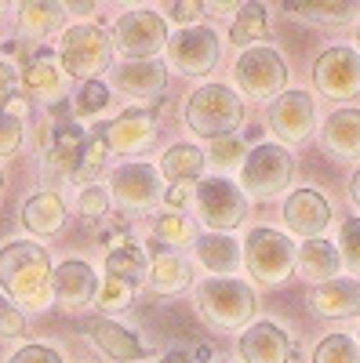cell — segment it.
Wrapping results in <instances>:
<instances>
[{
  "label": "cell",
  "instance_id": "cell-13",
  "mask_svg": "<svg viewBox=\"0 0 360 363\" xmlns=\"http://www.w3.org/2000/svg\"><path fill=\"white\" fill-rule=\"evenodd\" d=\"M313 124H317V106L306 91H284V95H277L273 106H269V128H273V135L288 145L310 138Z\"/></svg>",
  "mask_w": 360,
  "mask_h": 363
},
{
  "label": "cell",
  "instance_id": "cell-35",
  "mask_svg": "<svg viewBox=\"0 0 360 363\" xmlns=\"http://www.w3.org/2000/svg\"><path fill=\"white\" fill-rule=\"evenodd\" d=\"M313 363H360V345L349 335H327L317 345Z\"/></svg>",
  "mask_w": 360,
  "mask_h": 363
},
{
  "label": "cell",
  "instance_id": "cell-41",
  "mask_svg": "<svg viewBox=\"0 0 360 363\" xmlns=\"http://www.w3.org/2000/svg\"><path fill=\"white\" fill-rule=\"evenodd\" d=\"M26 335V316L0 294V338H22Z\"/></svg>",
  "mask_w": 360,
  "mask_h": 363
},
{
  "label": "cell",
  "instance_id": "cell-23",
  "mask_svg": "<svg viewBox=\"0 0 360 363\" xmlns=\"http://www.w3.org/2000/svg\"><path fill=\"white\" fill-rule=\"evenodd\" d=\"M295 265H298V272H302L306 280L327 284V280H335V277H339V269H342V255H339V247L332 244V240L317 236V240H306V244L298 247Z\"/></svg>",
  "mask_w": 360,
  "mask_h": 363
},
{
  "label": "cell",
  "instance_id": "cell-14",
  "mask_svg": "<svg viewBox=\"0 0 360 363\" xmlns=\"http://www.w3.org/2000/svg\"><path fill=\"white\" fill-rule=\"evenodd\" d=\"M95 287H99V277H95V269L87 262L70 258L58 269H51V294L58 298V306L70 309V313L92 306V301H95Z\"/></svg>",
  "mask_w": 360,
  "mask_h": 363
},
{
  "label": "cell",
  "instance_id": "cell-18",
  "mask_svg": "<svg viewBox=\"0 0 360 363\" xmlns=\"http://www.w3.org/2000/svg\"><path fill=\"white\" fill-rule=\"evenodd\" d=\"M102 135H106V142H109V149H120V153H138V149H146L149 142H153V135H157V120H153V113L149 109H124L113 124H106L102 128Z\"/></svg>",
  "mask_w": 360,
  "mask_h": 363
},
{
  "label": "cell",
  "instance_id": "cell-21",
  "mask_svg": "<svg viewBox=\"0 0 360 363\" xmlns=\"http://www.w3.org/2000/svg\"><path fill=\"white\" fill-rule=\"evenodd\" d=\"M320 142L332 157L339 160H356L360 157V109H335L324 120Z\"/></svg>",
  "mask_w": 360,
  "mask_h": 363
},
{
  "label": "cell",
  "instance_id": "cell-52",
  "mask_svg": "<svg viewBox=\"0 0 360 363\" xmlns=\"http://www.w3.org/2000/svg\"><path fill=\"white\" fill-rule=\"evenodd\" d=\"M0 182H4V174H0Z\"/></svg>",
  "mask_w": 360,
  "mask_h": 363
},
{
  "label": "cell",
  "instance_id": "cell-43",
  "mask_svg": "<svg viewBox=\"0 0 360 363\" xmlns=\"http://www.w3.org/2000/svg\"><path fill=\"white\" fill-rule=\"evenodd\" d=\"M8 363H62V356H58L55 349H48V345H22Z\"/></svg>",
  "mask_w": 360,
  "mask_h": 363
},
{
  "label": "cell",
  "instance_id": "cell-42",
  "mask_svg": "<svg viewBox=\"0 0 360 363\" xmlns=\"http://www.w3.org/2000/svg\"><path fill=\"white\" fill-rule=\"evenodd\" d=\"M77 211L84 218H102L106 211H109V196L99 189V186H87L84 193H80V200H77Z\"/></svg>",
  "mask_w": 360,
  "mask_h": 363
},
{
  "label": "cell",
  "instance_id": "cell-40",
  "mask_svg": "<svg viewBox=\"0 0 360 363\" xmlns=\"http://www.w3.org/2000/svg\"><path fill=\"white\" fill-rule=\"evenodd\" d=\"M18 145H22V120L0 109V157H11Z\"/></svg>",
  "mask_w": 360,
  "mask_h": 363
},
{
  "label": "cell",
  "instance_id": "cell-44",
  "mask_svg": "<svg viewBox=\"0 0 360 363\" xmlns=\"http://www.w3.org/2000/svg\"><path fill=\"white\" fill-rule=\"evenodd\" d=\"M200 15H204V4H197V0H186V4H171V18L182 26V29L197 26Z\"/></svg>",
  "mask_w": 360,
  "mask_h": 363
},
{
  "label": "cell",
  "instance_id": "cell-37",
  "mask_svg": "<svg viewBox=\"0 0 360 363\" xmlns=\"http://www.w3.org/2000/svg\"><path fill=\"white\" fill-rule=\"evenodd\" d=\"M109 106V87L102 80H84L80 95H77V113L80 116H95Z\"/></svg>",
  "mask_w": 360,
  "mask_h": 363
},
{
  "label": "cell",
  "instance_id": "cell-34",
  "mask_svg": "<svg viewBox=\"0 0 360 363\" xmlns=\"http://www.w3.org/2000/svg\"><path fill=\"white\" fill-rule=\"evenodd\" d=\"M106 153H109V142H106V135H102V131H99V135H92V138L84 142V153H80V164H77V174H73L84 189L92 186L95 174L106 167Z\"/></svg>",
  "mask_w": 360,
  "mask_h": 363
},
{
  "label": "cell",
  "instance_id": "cell-49",
  "mask_svg": "<svg viewBox=\"0 0 360 363\" xmlns=\"http://www.w3.org/2000/svg\"><path fill=\"white\" fill-rule=\"evenodd\" d=\"M70 11H77V15H92L95 8H92V4H70Z\"/></svg>",
  "mask_w": 360,
  "mask_h": 363
},
{
  "label": "cell",
  "instance_id": "cell-31",
  "mask_svg": "<svg viewBox=\"0 0 360 363\" xmlns=\"http://www.w3.org/2000/svg\"><path fill=\"white\" fill-rule=\"evenodd\" d=\"M266 33H269V15H266L262 4H244L240 15L233 18V26H229V40L236 48H244V51L258 48V40H266Z\"/></svg>",
  "mask_w": 360,
  "mask_h": 363
},
{
  "label": "cell",
  "instance_id": "cell-3",
  "mask_svg": "<svg viewBox=\"0 0 360 363\" xmlns=\"http://www.w3.org/2000/svg\"><path fill=\"white\" fill-rule=\"evenodd\" d=\"M186 124L193 135H200L207 142L236 135V128L244 124V102L226 84H204L186 102Z\"/></svg>",
  "mask_w": 360,
  "mask_h": 363
},
{
  "label": "cell",
  "instance_id": "cell-29",
  "mask_svg": "<svg viewBox=\"0 0 360 363\" xmlns=\"http://www.w3.org/2000/svg\"><path fill=\"white\" fill-rule=\"evenodd\" d=\"M288 11L320 26H346L356 18L360 4H353V0H291Z\"/></svg>",
  "mask_w": 360,
  "mask_h": 363
},
{
  "label": "cell",
  "instance_id": "cell-2",
  "mask_svg": "<svg viewBox=\"0 0 360 363\" xmlns=\"http://www.w3.org/2000/svg\"><path fill=\"white\" fill-rule=\"evenodd\" d=\"M197 313L204 316V323H212L219 330H244L255 320L258 298L251 291V284L236 280V277H207L197 284L193 291Z\"/></svg>",
  "mask_w": 360,
  "mask_h": 363
},
{
  "label": "cell",
  "instance_id": "cell-10",
  "mask_svg": "<svg viewBox=\"0 0 360 363\" xmlns=\"http://www.w3.org/2000/svg\"><path fill=\"white\" fill-rule=\"evenodd\" d=\"M164 51H168L171 69L186 73V77H204L219 66V37H215V29H207V26L178 29L175 37H168Z\"/></svg>",
  "mask_w": 360,
  "mask_h": 363
},
{
  "label": "cell",
  "instance_id": "cell-22",
  "mask_svg": "<svg viewBox=\"0 0 360 363\" xmlns=\"http://www.w3.org/2000/svg\"><path fill=\"white\" fill-rule=\"evenodd\" d=\"M62 84H66V69L62 62H58V55L40 48L37 58H29V66L22 69V87H26V95H33V99H58L62 95Z\"/></svg>",
  "mask_w": 360,
  "mask_h": 363
},
{
  "label": "cell",
  "instance_id": "cell-32",
  "mask_svg": "<svg viewBox=\"0 0 360 363\" xmlns=\"http://www.w3.org/2000/svg\"><path fill=\"white\" fill-rule=\"evenodd\" d=\"M58 18H62V8L58 4H22L18 8V33L33 37V40H44L58 26Z\"/></svg>",
  "mask_w": 360,
  "mask_h": 363
},
{
  "label": "cell",
  "instance_id": "cell-8",
  "mask_svg": "<svg viewBox=\"0 0 360 363\" xmlns=\"http://www.w3.org/2000/svg\"><path fill=\"white\" fill-rule=\"evenodd\" d=\"M233 77L248 99H277L284 95V84H288V62L280 58V51L258 44L236 55Z\"/></svg>",
  "mask_w": 360,
  "mask_h": 363
},
{
  "label": "cell",
  "instance_id": "cell-39",
  "mask_svg": "<svg viewBox=\"0 0 360 363\" xmlns=\"http://www.w3.org/2000/svg\"><path fill=\"white\" fill-rule=\"evenodd\" d=\"M339 255L349 269L360 272V218H346L342 222V240H339Z\"/></svg>",
  "mask_w": 360,
  "mask_h": 363
},
{
  "label": "cell",
  "instance_id": "cell-36",
  "mask_svg": "<svg viewBox=\"0 0 360 363\" xmlns=\"http://www.w3.org/2000/svg\"><path fill=\"white\" fill-rule=\"evenodd\" d=\"M135 301V287L116 280V277H102L99 287H95V306L99 309H128Z\"/></svg>",
  "mask_w": 360,
  "mask_h": 363
},
{
  "label": "cell",
  "instance_id": "cell-16",
  "mask_svg": "<svg viewBox=\"0 0 360 363\" xmlns=\"http://www.w3.org/2000/svg\"><path fill=\"white\" fill-rule=\"evenodd\" d=\"M327 222H332V203H327L320 193L298 189V193L288 196V203H284V225H288V233L302 236V240H317L327 229Z\"/></svg>",
  "mask_w": 360,
  "mask_h": 363
},
{
  "label": "cell",
  "instance_id": "cell-7",
  "mask_svg": "<svg viewBox=\"0 0 360 363\" xmlns=\"http://www.w3.org/2000/svg\"><path fill=\"white\" fill-rule=\"evenodd\" d=\"M168 37V22L149 8L124 11L113 26V48L124 55V62H157Z\"/></svg>",
  "mask_w": 360,
  "mask_h": 363
},
{
  "label": "cell",
  "instance_id": "cell-51",
  "mask_svg": "<svg viewBox=\"0 0 360 363\" xmlns=\"http://www.w3.org/2000/svg\"><path fill=\"white\" fill-rule=\"evenodd\" d=\"M0 15H4V4H0Z\"/></svg>",
  "mask_w": 360,
  "mask_h": 363
},
{
  "label": "cell",
  "instance_id": "cell-45",
  "mask_svg": "<svg viewBox=\"0 0 360 363\" xmlns=\"http://www.w3.org/2000/svg\"><path fill=\"white\" fill-rule=\"evenodd\" d=\"M15 69L8 66V62H0V109L8 106V99H11V91H15Z\"/></svg>",
  "mask_w": 360,
  "mask_h": 363
},
{
  "label": "cell",
  "instance_id": "cell-48",
  "mask_svg": "<svg viewBox=\"0 0 360 363\" xmlns=\"http://www.w3.org/2000/svg\"><path fill=\"white\" fill-rule=\"evenodd\" d=\"M160 363H193L190 356H182V352H171V356H164Z\"/></svg>",
  "mask_w": 360,
  "mask_h": 363
},
{
  "label": "cell",
  "instance_id": "cell-15",
  "mask_svg": "<svg viewBox=\"0 0 360 363\" xmlns=\"http://www.w3.org/2000/svg\"><path fill=\"white\" fill-rule=\"evenodd\" d=\"M291 352L295 349L288 330L273 320H258L244 327V335H240V359L244 363H288Z\"/></svg>",
  "mask_w": 360,
  "mask_h": 363
},
{
  "label": "cell",
  "instance_id": "cell-47",
  "mask_svg": "<svg viewBox=\"0 0 360 363\" xmlns=\"http://www.w3.org/2000/svg\"><path fill=\"white\" fill-rule=\"evenodd\" d=\"M349 196H353V203L360 207V167H356V174L349 178Z\"/></svg>",
  "mask_w": 360,
  "mask_h": 363
},
{
  "label": "cell",
  "instance_id": "cell-9",
  "mask_svg": "<svg viewBox=\"0 0 360 363\" xmlns=\"http://www.w3.org/2000/svg\"><path fill=\"white\" fill-rule=\"evenodd\" d=\"M197 215L212 233H229L248 218V196L229 178L197 182Z\"/></svg>",
  "mask_w": 360,
  "mask_h": 363
},
{
  "label": "cell",
  "instance_id": "cell-24",
  "mask_svg": "<svg viewBox=\"0 0 360 363\" xmlns=\"http://www.w3.org/2000/svg\"><path fill=\"white\" fill-rule=\"evenodd\" d=\"M197 262L212 272V277H229V272L240 269V244L229 236V233H207V236H197Z\"/></svg>",
  "mask_w": 360,
  "mask_h": 363
},
{
  "label": "cell",
  "instance_id": "cell-38",
  "mask_svg": "<svg viewBox=\"0 0 360 363\" xmlns=\"http://www.w3.org/2000/svg\"><path fill=\"white\" fill-rule=\"evenodd\" d=\"M207 157H212L215 167H240V157H248V153H244V142H240L236 135H226V138L212 142Z\"/></svg>",
  "mask_w": 360,
  "mask_h": 363
},
{
  "label": "cell",
  "instance_id": "cell-11",
  "mask_svg": "<svg viewBox=\"0 0 360 363\" xmlns=\"http://www.w3.org/2000/svg\"><path fill=\"white\" fill-rule=\"evenodd\" d=\"M313 84L327 99L360 95V55L353 48H327L313 62Z\"/></svg>",
  "mask_w": 360,
  "mask_h": 363
},
{
  "label": "cell",
  "instance_id": "cell-27",
  "mask_svg": "<svg viewBox=\"0 0 360 363\" xmlns=\"http://www.w3.org/2000/svg\"><path fill=\"white\" fill-rule=\"evenodd\" d=\"M22 222H26L29 233H37V236H55L58 229H62V222H66V207H62V200H58V193H37V196L26 200Z\"/></svg>",
  "mask_w": 360,
  "mask_h": 363
},
{
  "label": "cell",
  "instance_id": "cell-50",
  "mask_svg": "<svg viewBox=\"0 0 360 363\" xmlns=\"http://www.w3.org/2000/svg\"><path fill=\"white\" fill-rule=\"evenodd\" d=\"M356 55H360V29H356Z\"/></svg>",
  "mask_w": 360,
  "mask_h": 363
},
{
  "label": "cell",
  "instance_id": "cell-46",
  "mask_svg": "<svg viewBox=\"0 0 360 363\" xmlns=\"http://www.w3.org/2000/svg\"><path fill=\"white\" fill-rule=\"evenodd\" d=\"M164 200H168L171 207H178V203H186V200H190V189H182V186H171Z\"/></svg>",
  "mask_w": 360,
  "mask_h": 363
},
{
  "label": "cell",
  "instance_id": "cell-5",
  "mask_svg": "<svg viewBox=\"0 0 360 363\" xmlns=\"http://www.w3.org/2000/svg\"><path fill=\"white\" fill-rule=\"evenodd\" d=\"M291 174H295V160L284 145H273V142H262L255 145L251 153L240 164V193H251L258 200H269V196H280L288 186H291Z\"/></svg>",
  "mask_w": 360,
  "mask_h": 363
},
{
  "label": "cell",
  "instance_id": "cell-20",
  "mask_svg": "<svg viewBox=\"0 0 360 363\" xmlns=\"http://www.w3.org/2000/svg\"><path fill=\"white\" fill-rule=\"evenodd\" d=\"M109 80H113L116 91H124L128 99L149 102L164 91L168 73H164L160 62H120L116 69H109Z\"/></svg>",
  "mask_w": 360,
  "mask_h": 363
},
{
  "label": "cell",
  "instance_id": "cell-12",
  "mask_svg": "<svg viewBox=\"0 0 360 363\" xmlns=\"http://www.w3.org/2000/svg\"><path fill=\"white\" fill-rule=\"evenodd\" d=\"M109 196L116 200V207L131 211H149L157 200H160V171L149 167V164H124L116 167L113 178H109Z\"/></svg>",
  "mask_w": 360,
  "mask_h": 363
},
{
  "label": "cell",
  "instance_id": "cell-6",
  "mask_svg": "<svg viewBox=\"0 0 360 363\" xmlns=\"http://www.w3.org/2000/svg\"><path fill=\"white\" fill-rule=\"evenodd\" d=\"M58 62L70 77L99 80L113 66V40L99 26H70L62 33V48H58Z\"/></svg>",
  "mask_w": 360,
  "mask_h": 363
},
{
  "label": "cell",
  "instance_id": "cell-4",
  "mask_svg": "<svg viewBox=\"0 0 360 363\" xmlns=\"http://www.w3.org/2000/svg\"><path fill=\"white\" fill-rule=\"evenodd\" d=\"M295 255L298 247L291 244V236L280 229H251L244 240V265L262 287H277L295 272Z\"/></svg>",
  "mask_w": 360,
  "mask_h": 363
},
{
  "label": "cell",
  "instance_id": "cell-28",
  "mask_svg": "<svg viewBox=\"0 0 360 363\" xmlns=\"http://www.w3.org/2000/svg\"><path fill=\"white\" fill-rule=\"evenodd\" d=\"M149 284H153L157 294H178L182 287H190V262L182 255H175V251H157L153 255V265H149Z\"/></svg>",
  "mask_w": 360,
  "mask_h": 363
},
{
  "label": "cell",
  "instance_id": "cell-1",
  "mask_svg": "<svg viewBox=\"0 0 360 363\" xmlns=\"http://www.w3.org/2000/svg\"><path fill=\"white\" fill-rule=\"evenodd\" d=\"M0 294L22 309H48L51 306V258L33 240H11L0 247Z\"/></svg>",
  "mask_w": 360,
  "mask_h": 363
},
{
  "label": "cell",
  "instance_id": "cell-26",
  "mask_svg": "<svg viewBox=\"0 0 360 363\" xmlns=\"http://www.w3.org/2000/svg\"><path fill=\"white\" fill-rule=\"evenodd\" d=\"M204 153L197 145H190V142H182V145H171L168 153H164V160H160V174L171 182V186H182V189H190L193 182H200L204 178Z\"/></svg>",
  "mask_w": 360,
  "mask_h": 363
},
{
  "label": "cell",
  "instance_id": "cell-19",
  "mask_svg": "<svg viewBox=\"0 0 360 363\" xmlns=\"http://www.w3.org/2000/svg\"><path fill=\"white\" fill-rule=\"evenodd\" d=\"M84 330H87V338L95 342V349L106 352L113 363H138V359H146L142 342L131 335V330H124L120 323H113V320H106V316L87 320Z\"/></svg>",
  "mask_w": 360,
  "mask_h": 363
},
{
  "label": "cell",
  "instance_id": "cell-33",
  "mask_svg": "<svg viewBox=\"0 0 360 363\" xmlns=\"http://www.w3.org/2000/svg\"><path fill=\"white\" fill-rule=\"evenodd\" d=\"M153 233H157V244L168 247V251H175V255H178V247L197 244V225L186 215H160Z\"/></svg>",
  "mask_w": 360,
  "mask_h": 363
},
{
  "label": "cell",
  "instance_id": "cell-30",
  "mask_svg": "<svg viewBox=\"0 0 360 363\" xmlns=\"http://www.w3.org/2000/svg\"><path fill=\"white\" fill-rule=\"evenodd\" d=\"M146 272H149V258L138 244H120L106 255V277H116L135 287L138 280H146Z\"/></svg>",
  "mask_w": 360,
  "mask_h": 363
},
{
  "label": "cell",
  "instance_id": "cell-17",
  "mask_svg": "<svg viewBox=\"0 0 360 363\" xmlns=\"http://www.w3.org/2000/svg\"><path fill=\"white\" fill-rule=\"evenodd\" d=\"M310 306H313L317 316H327V320L360 316V280L335 277V280H327V284H317L313 294H310Z\"/></svg>",
  "mask_w": 360,
  "mask_h": 363
},
{
  "label": "cell",
  "instance_id": "cell-25",
  "mask_svg": "<svg viewBox=\"0 0 360 363\" xmlns=\"http://www.w3.org/2000/svg\"><path fill=\"white\" fill-rule=\"evenodd\" d=\"M84 131L80 128H73V124H62L55 131V142L48 145V157H44V167H48V174L55 178V174H66V178H73L77 174V164H80V153H84Z\"/></svg>",
  "mask_w": 360,
  "mask_h": 363
}]
</instances>
